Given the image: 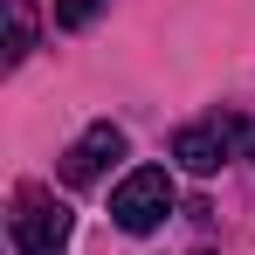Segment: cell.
<instances>
[{
    "label": "cell",
    "mask_w": 255,
    "mask_h": 255,
    "mask_svg": "<svg viewBox=\"0 0 255 255\" xmlns=\"http://www.w3.org/2000/svg\"><path fill=\"white\" fill-rule=\"evenodd\" d=\"M7 14H14V35H7V62H21V55L35 48V21H28V0H7Z\"/></svg>",
    "instance_id": "cell-5"
},
{
    "label": "cell",
    "mask_w": 255,
    "mask_h": 255,
    "mask_svg": "<svg viewBox=\"0 0 255 255\" xmlns=\"http://www.w3.org/2000/svg\"><path fill=\"white\" fill-rule=\"evenodd\" d=\"M242 159H255V118H242Z\"/></svg>",
    "instance_id": "cell-7"
},
{
    "label": "cell",
    "mask_w": 255,
    "mask_h": 255,
    "mask_svg": "<svg viewBox=\"0 0 255 255\" xmlns=\"http://www.w3.org/2000/svg\"><path fill=\"white\" fill-rule=\"evenodd\" d=\"M69 228H76V214L55 193H42V186L14 193V249L21 255H69Z\"/></svg>",
    "instance_id": "cell-1"
},
{
    "label": "cell",
    "mask_w": 255,
    "mask_h": 255,
    "mask_svg": "<svg viewBox=\"0 0 255 255\" xmlns=\"http://www.w3.org/2000/svg\"><path fill=\"white\" fill-rule=\"evenodd\" d=\"M118 159H125V131L104 118V125H90L83 138H76V145L62 152V179H69V186H97L104 172L118 166Z\"/></svg>",
    "instance_id": "cell-4"
},
{
    "label": "cell",
    "mask_w": 255,
    "mask_h": 255,
    "mask_svg": "<svg viewBox=\"0 0 255 255\" xmlns=\"http://www.w3.org/2000/svg\"><path fill=\"white\" fill-rule=\"evenodd\" d=\"M104 14V0H55V28H90Z\"/></svg>",
    "instance_id": "cell-6"
},
{
    "label": "cell",
    "mask_w": 255,
    "mask_h": 255,
    "mask_svg": "<svg viewBox=\"0 0 255 255\" xmlns=\"http://www.w3.org/2000/svg\"><path fill=\"white\" fill-rule=\"evenodd\" d=\"M166 214H172V172H166V166H131L125 179H118V193H111V221H118L125 235H152Z\"/></svg>",
    "instance_id": "cell-2"
},
{
    "label": "cell",
    "mask_w": 255,
    "mask_h": 255,
    "mask_svg": "<svg viewBox=\"0 0 255 255\" xmlns=\"http://www.w3.org/2000/svg\"><path fill=\"white\" fill-rule=\"evenodd\" d=\"M235 145H242V118H200V125L172 131V159L193 172V179H214V172L235 159Z\"/></svg>",
    "instance_id": "cell-3"
}]
</instances>
